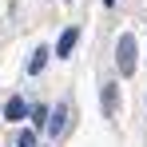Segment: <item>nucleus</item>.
I'll use <instances>...</instances> for the list:
<instances>
[{"label": "nucleus", "instance_id": "1", "mask_svg": "<svg viewBox=\"0 0 147 147\" xmlns=\"http://www.w3.org/2000/svg\"><path fill=\"white\" fill-rule=\"evenodd\" d=\"M115 64H119V76L135 72V36H131V32H123L119 44H115Z\"/></svg>", "mask_w": 147, "mask_h": 147}, {"label": "nucleus", "instance_id": "2", "mask_svg": "<svg viewBox=\"0 0 147 147\" xmlns=\"http://www.w3.org/2000/svg\"><path fill=\"white\" fill-rule=\"evenodd\" d=\"M68 115H72V107L68 103H56V111H48V131H52V139H60L64 131H68Z\"/></svg>", "mask_w": 147, "mask_h": 147}, {"label": "nucleus", "instance_id": "3", "mask_svg": "<svg viewBox=\"0 0 147 147\" xmlns=\"http://www.w3.org/2000/svg\"><path fill=\"white\" fill-rule=\"evenodd\" d=\"M24 115H28V103H24L20 96H12L8 103H4V119H8V123H20Z\"/></svg>", "mask_w": 147, "mask_h": 147}, {"label": "nucleus", "instance_id": "4", "mask_svg": "<svg viewBox=\"0 0 147 147\" xmlns=\"http://www.w3.org/2000/svg\"><path fill=\"white\" fill-rule=\"evenodd\" d=\"M76 40H80V28H68L64 36H60V44H56V60H68L76 48Z\"/></svg>", "mask_w": 147, "mask_h": 147}, {"label": "nucleus", "instance_id": "5", "mask_svg": "<svg viewBox=\"0 0 147 147\" xmlns=\"http://www.w3.org/2000/svg\"><path fill=\"white\" fill-rule=\"evenodd\" d=\"M48 56H52L48 48H36V52H32V60H28V72L40 76V72H44V64H48Z\"/></svg>", "mask_w": 147, "mask_h": 147}, {"label": "nucleus", "instance_id": "6", "mask_svg": "<svg viewBox=\"0 0 147 147\" xmlns=\"http://www.w3.org/2000/svg\"><path fill=\"white\" fill-rule=\"evenodd\" d=\"M103 111L115 115V84H103Z\"/></svg>", "mask_w": 147, "mask_h": 147}, {"label": "nucleus", "instance_id": "7", "mask_svg": "<svg viewBox=\"0 0 147 147\" xmlns=\"http://www.w3.org/2000/svg\"><path fill=\"white\" fill-rule=\"evenodd\" d=\"M16 147H36V135H32V131H20V135H16Z\"/></svg>", "mask_w": 147, "mask_h": 147}, {"label": "nucleus", "instance_id": "8", "mask_svg": "<svg viewBox=\"0 0 147 147\" xmlns=\"http://www.w3.org/2000/svg\"><path fill=\"white\" fill-rule=\"evenodd\" d=\"M28 111H32V123H36V127H44V119H48L44 107H28Z\"/></svg>", "mask_w": 147, "mask_h": 147}, {"label": "nucleus", "instance_id": "9", "mask_svg": "<svg viewBox=\"0 0 147 147\" xmlns=\"http://www.w3.org/2000/svg\"><path fill=\"white\" fill-rule=\"evenodd\" d=\"M103 4H115V0H103Z\"/></svg>", "mask_w": 147, "mask_h": 147}]
</instances>
